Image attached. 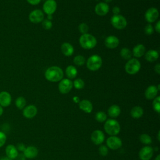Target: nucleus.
<instances>
[{"label": "nucleus", "mask_w": 160, "mask_h": 160, "mask_svg": "<svg viewBox=\"0 0 160 160\" xmlns=\"http://www.w3.org/2000/svg\"><path fill=\"white\" fill-rule=\"evenodd\" d=\"M62 70L58 66H51L45 72V78L51 82H58L63 78Z\"/></svg>", "instance_id": "nucleus-1"}, {"label": "nucleus", "mask_w": 160, "mask_h": 160, "mask_svg": "<svg viewBox=\"0 0 160 160\" xmlns=\"http://www.w3.org/2000/svg\"><path fill=\"white\" fill-rule=\"evenodd\" d=\"M104 129L107 134L110 136H116L120 132L119 123L114 119H109L105 121Z\"/></svg>", "instance_id": "nucleus-2"}, {"label": "nucleus", "mask_w": 160, "mask_h": 160, "mask_svg": "<svg viewBox=\"0 0 160 160\" xmlns=\"http://www.w3.org/2000/svg\"><path fill=\"white\" fill-rule=\"evenodd\" d=\"M79 44L86 49H91L94 48L97 44V40L94 36L89 34H84L79 38Z\"/></svg>", "instance_id": "nucleus-3"}, {"label": "nucleus", "mask_w": 160, "mask_h": 160, "mask_svg": "<svg viewBox=\"0 0 160 160\" xmlns=\"http://www.w3.org/2000/svg\"><path fill=\"white\" fill-rule=\"evenodd\" d=\"M141 68L140 62L136 58L129 59L125 65V70L129 74H136Z\"/></svg>", "instance_id": "nucleus-4"}, {"label": "nucleus", "mask_w": 160, "mask_h": 160, "mask_svg": "<svg viewBox=\"0 0 160 160\" xmlns=\"http://www.w3.org/2000/svg\"><path fill=\"white\" fill-rule=\"evenodd\" d=\"M86 65L89 70L96 71L99 69L102 65V59L98 55H92L88 58Z\"/></svg>", "instance_id": "nucleus-5"}, {"label": "nucleus", "mask_w": 160, "mask_h": 160, "mask_svg": "<svg viewBox=\"0 0 160 160\" xmlns=\"http://www.w3.org/2000/svg\"><path fill=\"white\" fill-rule=\"evenodd\" d=\"M112 25L118 29H123L127 25L126 18L120 14H114L111 18Z\"/></svg>", "instance_id": "nucleus-6"}, {"label": "nucleus", "mask_w": 160, "mask_h": 160, "mask_svg": "<svg viewBox=\"0 0 160 160\" xmlns=\"http://www.w3.org/2000/svg\"><path fill=\"white\" fill-rule=\"evenodd\" d=\"M121 139L116 136H110L106 140L107 147L112 150H116L122 146Z\"/></svg>", "instance_id": "nucleus-7"}, {"label": "nucleus", "mask_w": 160, "mask_h": 160, "mask_svg": "<svg viewBox=\"0 0 160 160\" xmlns=\"http://www.w3.org/2000/svg\"><path fill=\"white\" fill-rule=\"evenodd\" d=\"M72 82L69 79H62L58 84V89L61 93L67 94L72 88Z\"/></svg>", "instance_id": "nucleus-8"}, {"label": "nucleus", "mask_w": 160, "mask_h": 160, "mask_svg": "<svg viewBox=\"0 0 160 160\" xmlns=\"http://www.w3.org/2000/svg\"><path fill=\"white\" fill-rule=\"evenodd\" d=\"M154 153V149L149 146L142 148L139 152V157L141 160H150Z\"/></svg>", "instance_id": "nucleus-9"}, {"label": "nucleus", "mask_w": 160, "mask_h": 160, "mask_svg": "<svg viewBox=\"0 0 160 160\" xmlns=\"http://www.w3.org/2000/svg\"><path fill=\"white\" fill-rule=\"evenodd\" d=\"M44 14L42 11L39 9L33 10L29 14V19L32 23H39L43 21Z\"/></svg>", "instance_id": "nucleus-10"}, {"label": "nucleus", "mask_w": 160, "mask_h": 160, "mask_svg": "<svg viewBox=\"0 0 160 160\" xmlns=\"http://www.w3.org/2000/svg\"><path fill=\"white\" fill-rule=\"evenodd\" d=\"M104 134L101 130H95L94 131L91 136V139L92 142L96 145L101 144L104 141Z\"/></svg>", "instance_id": "nucleus-11"}, {"label": "nucleus", "mask_w": 160, "mask_h": 160, "mask_svg": "<svg viewBox=\"0 0 160 160\" xmlns=\"http://www.w3.org/2000/svg\"><path fill=\"white\" fill-rule=\"evenodd\" d=\"M159 16L158 10L155 8H150L145 13V19L148 22H154Z\"/></svg>", "instance_id": "nucleus-12"}, {"label": "nucleus", "mask_w": 160, "mask_h": 160, "mask_svg": "<svg viewBox=\"0 0 160 160\" xmlns=\"http://www.w3.org/2000/svg\"><path fill=\"white\" fill-rule=\"evenodd\" d=\"M38 112V109L37 108L32 104L28 105L23 109L22 111V114L23 116L28 119H31L34 118Z\"/></svg>", "instance_id": "nucleus-13"}, {"label": "nucleus", "mask_w": 160, "mask_h": 160, "mask_svg": "<svg viewBox=\"0 0 160 160\" xmlns=\"http://www.w3.org/2000/svg\"><path fill=\"white\" fill-rule=\"evenodd\" d=\"M57 4L54 0H47L43 4V10L47 14H52L56 9Z\"/></svg>", "instance_id": "nucleus-14"}, {"label": "nucleus", "mask_w": 160, "mask_h": 160, "mask_svg": "<svg viewBox=\"0 0 160 160\" xmlns=\"http://www.w3.org/2000/svg\"><path fill=\"white\" fill-rule=\"evenodd\" d=\"M12 101L11 95L8 91H1L0 92V105L2 107L9 106Z\"/></svg>", "instance_id": "nucleus-15"}, {"label": "nucleus", "mask_w": 160, "mask_h": 160, "mask_svg": "<svg viewBox=\"0 0 160 160\" xmlns=\"http://www.w3.org/2000/svg\"><path fill=\"white\" fill-rule=\"evenodd\" d=\"M119 41L116 36H108L104 41L105 46L109 49L116 48L119 45Z\"/></svg>", "instance_id": "nucleus-16"}, {"label": "nucleus", "mask_w": 160, "mask_h": 160, "mask_svg": "<svg viewBox=\"0 0 160 160\" xmlns=\"http://www.w3.org/2000/svg\"><path fill=\"white\" fill-rule=\"evenodd\" d=\"M109 6L106 2H99L95 7V12L99 16H104L109 11Z\"/></svg>", "instance_id": "nucleus-17"}, {"label": "nucleus", "mask_w": 160, "mask_h": 160, "mask_svg": "<svg viewBox=\"0 0 160 160\" xmlns=\"http://www.w3.org/2000/svg\"><path fill=\"white\" fill-rule=\"evenodd\" d=\"M158 89L156 86L151 85L149 86V87L147 88V89L145 91L144 95L145 97L147 99L151 100V99H154L158 94Z\"/></svg>", "instance_id": "nucleus-18"}, {"label": "nucleus", "mask_w": 160, "mask_h": 160, "mask_svg": "<svg viewBox=\"0 0 160 160\" xmlns=\"http://www.w3.org/2000/svg\"><path fill=\"white\" fill-rule=\"evenodd\" d=\"M24 152V156L28 159H32L36 158L38 154V149L37 148L33 146H29L25 148Z\"/></svg>", "instance_id": "nucleus-19"}, {"label": "nucleus", "mask_w": 160, "mask_h": 160, "mask_svg": "<svg viewBox=\"0 0 160 160\" xmlns=\"http://www.w3.org/2000/svg\"><path fill=\"white\" fill-rule=\"evenodd\" d=\"M6 154L7 157L11 159H14L16 158L18 156V151L14 145L9 144L6 148Z\"/></svg>", "instance_id": "nucleus-20"}, {"label": "nucleus", "mask_w": 160, "mask_h": 160, "mask_svg": "<svg viewBox=\"0 0 160 160\" xmlns=\"http://www.w3.org/2000/svg\"><path fill=\"white\" fill-rule=\"evenodd\" d=\"M79 108L82 111L86 113H90L92 111V103L87 99H83L79 102Z\"/></svg>", "instance_id": "nucleus-21"}, {"label": "nucleus", "mask_w": 160, "mask_h": 160, "mask_svg": "<svg viewBox=\"0 0 160 160\" xmlns=\"http://www.w3.org/2000/svg\"><path fill=\"white\" fill-rule=\"evenodd\" d=\"M62 54L66 56H71L74 52V48L68 42H64L61 47Z\"/></svg>", "instance_id": "nucleus-22"}, {"label": "nucleus", "mask_w": 160, "mask_h": 160, "mask_svg": "<svg viewBox=\"0 0 160 160\" xmlns=\"http://www.w3.org/2000/svg\"><path fill=\"white\" fill-rule=\"evenodd\" d=\"M145 47L143 44H138L135 46L132 49V55L136 58H140L145 53Z\"/></svg>", "instance_id": "nucleus-23"}, {"label": "nucleus", "mask_w": 160, "mask_h": 160, "mask_svg": "<svg viewBox=\"0 0 160 160\" xmlns=\"http://www.w3.org/2000/svg\"><path fill=\"white\" fill-rule=\"evenodd\" d=\"M108 113L110 117L116 118L118 117L121 113L120 107L118 105L113 104L109 108V109L108 110Z\"/></svg>", "instance_id": "nucleus-24"}, {"label": "nucleus", "mask_w": 160, "mask_h": 160, "mask_svg": "<svg viewBox=\"0 0 160 160\" xmlns=\"http://www.w3.org/2000/svg\"><path fill=\"white\" fill-rule=\"evenodd\" d=\"M159 58V53L155 50H149L145 54V59L149 62H154Z\"/></svg>", "instance_id": "nucleus-25"}, {"label": "nucleus", "mask_w": 160, "mask_h": 160, "mask_svg": "<svg viewBox=\"0 0 160 160\" xmlns=\"http://www.w3.org/2000/svg\"><path fill=\"white\" fill-rule=\"evenodd\" d=\"M144 113V111L143 109L140 107V106H134L133 107L130 112L131 116L134 118V119H138L140 118L141 117H142V116L143 115Z\"/></svg>", "instance_id": "nucleus-26"}, {"label": "nucleus", "mask_w": 160, "mask_h": 160, "mask_svg": "<svg viewBox=\"0 0 160 160\" xmlns=\"http://www.w3.org/2000/svg\"><path fill=\"white\" fill-rule=\"evenodd\" d=\"M77 74H78V71L74 66L70 65L66 68V74L67 77L69 78V79H73L76 78L77 76Z\"/></svg>", "instance_id": "nucleus-27"}, {"label": "nucleus", "mask_w": 160, "mask_h": 160, "mask_svg": "<svg viewBox=\"0 0 160 160\" xmlns=\"http://www.w3.org/2000/svg\"><path fill=\"white\" fill-rule=\"evenodd\" d=\"M15 104L16 106L19 109H22L24 108L26 104V101L25 98L22 96H19L18 97L16 101H15Z\"/></svg>", "instance_id": "nucleus-28"}, {"label": "nucleus", "mask_w": 160, "mask_h": 160, "mask_svg": "<svg viewBox=\"0 0 160 160\" xmlns=\"http://www.w3.org/2000/svg\"><path fill=\"white\" fill-rule=\"evenodd\" d=\"M120 55L124 59L129 60L132 56V52L128 48H123L120 51Z\"/></svg>", "instance_id": "nucleus-29"}, {"label": "nucleus", "mask_w": 160, "mask_h": 160, "mask_svg": "<svg viewBox=\"0 0 160 160\" xmlns=\"http://www.w3.org/2000/svg\"><path fill=\"white\" fill-rule=\"evenodd\" d=\"M139 141L144 144H151L152 143V138L148 134H142L139 136Z\"/></svg>", "instance_id": "nucleus-30"}, {"label": "nucleus", "mask_w": 160, "mask_h": 160, "mask_svg": "<svg viewBox=\"0 0 160 160\" xmlns=\"http://www.w3.org/2000/svg\"><path fill=\"white\" fill-rule=\"evenodd\" d=\"M95 119L99 122H103L106 121L107 116L103 111H98L95 115Z\"/></svg>", "instance_id": "nucleus-31"}, {"label": "nucleus", "mask_w": 160, "mask_h": 160, "mask_svg": "<svg viewBox=\"0 0 160 160\" xmlns=\"http://www.w3.org/2000/svg\"><path fill=\"white\" fill-rule=\"evenodd\" d=\"M152 108L158 113L160 112V97L157 96L154 99L152 102Z\"/></svg>", "instance_id": "nucleus-32"}, {"label": "nucleus", "mask_w": 160, "mask_h": 160, "mask_svg": "<svg viewBox=\"0 0 160 160\" xmlns=\"http://www.w3.org/2000/svg\"><path fill=\"white\" fill-rule=\"evenodd\" d=\"M73 62L77 66H82L85 63V58L81 55H78L74 58Z\"/></svg>", "instance_id": "nucleus-33"}, {"label": "nucleus", "mask_w": 160, "mask_h": 160, "mask_svg": "<svg viewBox=\"0 0 160 160\" xmlns=\"http://www.w3.org/2000/svg\"><path fill=\"white\" fill-rule=\"evenodd\" d=\"M73 86L77 89H81L84 87V82L81 79H76L72 82Z\"/></svg>", "instance_id": "nucleus-34"}, {"label": "nucleus", "mask_w": 160, "mask_h": 160, "mask_svg": "<svg viewBox=\"0 0 160 160\" xmlns=\"http://www.w3.org/2000/svg\"><path fill=\"white\" fill-rule=\"evenodd\" d=\"M99 153L102 156H106L108 154V148L105 145H101L99 148Z\"/></svg>", "instance_id": "nucleus-35"}, {"label": "nucleus", "mask_w": 160, "mask_h": 160, "mask_svg": "<svg viewBox=\"0 0 160 160\" xmlns=\"http://www.w3.org/2000/svg\"><path fill=\"white\" fill-rule=\"evenodd\" d=\"M79 31H80V32H81L82 34H86L89 30V27L86 24V23H81L79 25Z\"/></svg>", "instance_id": "nucleus-36"}, {"label": "nucleus", "mask_w": 160, "mask_h": 160, "mask_svg": "<svg viewBox=\"0 0 160 160\" xmlns=\"http://www.w3.org/2000/svg\"><path fill=\"white\" fill-rule=\"evenodd\" d=\"M42 26L43 28L45 29H50L52 26V24L50 20L45 19L42 21Z\"/></svg>", "instance_id": "nucleus-37"}, {"label": "nucleus", "mask_w": 160, "mask_h": 160, "mask_svg": "<svg viewBox=\"0 0 160 160\" xmlns=\"http://www.w3.org/2000/svg\"><path fill=\"white\" fill-rule=\"evenodd\" d=\"M153 32H154V29H153L152 25H151L150 24H148L145 26V28H144L145 34H146L148 35H151L153 33Z\"/></svg>", "instance_id": "nucleus-38"}, {"label": "nucleus", "mask_w": 160, "mask_h": 160, "mask_svg": "<svg viewBox=\"0 0 160 160\" xmlns=\"http://www.w3.org/2000/svg\"><path fill=\"white\" fill-rule=\"evenodd\" d=\"M6 135L2 131H0V148L2 147L6 141Z\"/></svg>", "instance_id": "nucleus-39"}, {"label": "nucleus", "mask_w": 160, "mask_h": 160, "mask_svg": "<svg viewBox=\"0 0 160 160\" xmlns=\"http://www.w3.org/2000/svg\"><path fill=\"white\" fill-rule=\"evenodd\" d=\"M16 148H17L18 150H19V151H24V149H25V148H26V147H25V145H24V144H22V143H19V144H18Z\"/></svg>", "instance_id": "nucleus-40"}, {"label": "nucleus", "mask_w": 160, "mask_h": 160, "mask_svg": "<svg viewBox=\"0 0 160 160\" xmlns=\"http://www.w3.org/2000/svg\"><path fill=\"white\" fill-rule=\"evenodd\" d=\"M28 1V2L31 5H37L38 4L41 0H26Z\"/></svg>", "instance_id": "nucleus-41"}, {"label": "nucleus", "mask_w": 160, "mask_h": 160, "mask_svg": "<svg viewBox=\"0 0 160 160\" xmlns=\"http://www.w3.org/2000/svg\"><path fill=\"white\" fill-rule=\"evenodd\" d=\"M120 12V9L118 7V6H115L112 9V12L114 14H119Z\"/></svg>", "instance_id": "nucleus-42"}, {"label": "nucleus", "mask_w": 160, "mask_h": 160, "mask_svg": "<svg viewBox=\"0 0 160 160\" xmlns=\"http://www.w3.org/2000/svg\"><path fill=\"white\" fill-rule=\"evenodd\" d=\"M155 30L158 33L160 32V21H158L156 24L155 25Z\"/></svg>", "instance_id": "nucleus-43"}, {"label": "nucleus", "mask_w": 160, "mask_h": 160, "mask_svg": "<svg viewBox=\"0 0 160 160\" xmlns=\"http://www.w3.org/2000/svg\"><path fill=\"white\" fill-rule=\"evenodd\" d=\"M154 71L158 74H160V64H157L155 66H154Z\"/></svg>", "instance_id": "nucleus-44"}, {"label": "nucleus", "mask_w": 160, "mask_h": 160, "mask_svg": "<svg viewBox=\"0 0 160 160\" xmlns=\"http://www.w3.org/2000/svg\"><path fill=\"white\" fill-rule=\"evenodd\" d=\"M0 160H12V159H10V158H9L8 157H4V158H1Z\"/></svg>", "instance_id": "nucleus-45"}, {"label": "nucleus", "mask_w": 160, "mask_h": 160, "mask_svg": "<svg viewBox=\"0 0 160 160\" xmlns=\"http://www.w3.org/2000/svg\"><path fill=\"white\" fill-rule=\"evenodd\" d=\"M2 113H3V108H2V107L0 105V116L2 114Z\"/></svg>", "instance_id": "nucleus-46"}, {"label": "nucleus", "mask_w": 160, "mask_h": 160, "mask_svg": "<svg viewBox=\"0 0 160 160\" xmlns=\"http://www.w3.org/2000/svg\"><path fill=\"white\" fill-rule=\"evenodd\" d=\"M52 14H48V20H50L51 21V19H52Z\"/></svg>", "instance_id": "nucleus-47"}, {"label": "nucleus", "mask_w": 160, "mask_h": 160, "mask_svg": "<svg viewBox=\"0 0 160 160\" xmlns=\"http://www.w3.org/2000/svg\"><path fill=\"white\" fill-rule=\"evenodd\" d=\"M154 160H160V155L159 154H158L157 156L155 158V159Z\"/></svg>", "instance_id": "nucleus-48"}, {"label": "nucleus", "mask_w": 160, "mask_h": 160, "mask_svg": "<svg viewBox=\"0 0 160 160\" xmlns=\"http://www.w3.org/2000/svg\"><path fill=\"white\" fill-rule=\"evenodd\" d=\"M112 0H104V1H105V2L106 3H108V2H111V1H112Z\"/></svg>", "instance_id": "nucleus-49"}, {"label": "nucleus", "mask_w": 160, "mask_h": 160, "mask_svg": "<svg viewBox=\"0 0 160 160\" xmlns=\"http://www.w3.org/2000/svg\"><path fill=\"white\" fill-rule=\"evenodd\" d=\"M159 134H160V132L159 131V132H158V141H159V139H159V136H160Z\"/></svg>", "instance_id": "nucleus-50"}]
</instances>
